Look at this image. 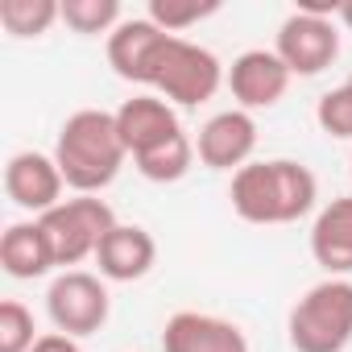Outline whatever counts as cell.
<instances>
[{"label": "cell", "instance_id": "obj_1", "mask_svg": "<svg viewBox=\"0 0 352 352\" xmlns=\"http://www.w3.org/2000/svg\"><path fill=\"white\" fill-rule=\"evenodd\" d=\"M228 199L245 224H294L315 208L319 183L302 162L270 157V162H249L232 174Z\"/></svg>", "mask_w": 352, "mask_h": 352}, {"label": "cell", "instance_id": "obj_2", "mask_svg": "<svg viewBox=\"0 0 352 352\" xmlns=\"http://www.w3.org/2000/svg\"><path fill=\"white\" fill-rule=\"evenodd\" d=\"M129 149L120 141L116 129V112H100V108H79L67 116V124L58 129L54 141V162L63 170L67 187H75L79 195H96L104 191L120 166H124Z\"/></svg>", "mask_w": 352, "mask_h": 352}, {"label": "cell", "instance_id": "obj_3", "mask_svg": "<svg viewBox=\"0 0 352 352\" xmlns=\"http://www.w3.org/2000/svg\"><path fill=\"white\" fill-rule=\"evenodd\" d=\"M294 352H344L352 344V282L327 278L311 286L286 319Z\"/></svg>", "mask_w": 352, "mask_h": 352}, {"label": "cell", "instance_id": "obj_4", "mask_svg": "<svg viewBox=\"0 0 352 352\" xmlns=\"http://www.w3.org/2000/svg\"><path fill=\"white\" fill-rule=\"evenodd\" d=\"M224 83V67L208 46H195L187 38H166V46L153 58L149 83L166 104H183V108H199L208 104Z\"/></svg>", "mask_w": 352, "mask_h": 352}, {"label": "cell", "instance_id": "obj_5", "mask_svg": "<svg viewBox=\"0 0 352 352\" xmlns=\"http://www.w3.org/2000/svg\"><path fill=\"white\" fill-rule=\"evenodd\" d=\"M46 245L54 253V265H79L83 257H96L104 236L116 228V216L104 199L96 195H79V199H63L54 212L38 216Z\"/></svg>", "mask_w": 352, "mask_h": 352}, {"label": "cell", "instance_id": "obj_6", "mask_svg": "<svg viewBox=\"0 0 352 352\" xmlns=\"http://www.w3.org/2000/svg\"><path fill=\"white\" fill-rule=\"evenodd\" d=\"M46 311H50V323L63 331V336H96L104 323H108V311H112V298H108V286L96 278V274H83V270H67L50 282L46 290Z\"/></svg>", "mask_w": 352, "mask_h": 352}, {"label": "cell", "instance_id": "obj_7", "mask_svg": "<svg viewBox=\"0 0 352 352\" xmlns=\"http://www.w3.org/2000/svg\"><path fill=\"white\" fill-rule=\"evenodd\" d=\"M274 54L286 63L290 75H302V79L327 71L340 54V34L331 25V13H311V9L290 13L278 30Z\"/></svg>", "mask_w": 352, "mask_h": 352}, {"label": "cell", "instance_id": "obj_8", "mask_svg": "<svg viewBox=\"0 0 352 352\" xmlns=\"http://www.w3.org/2000/svg\"><path fill=\"white\" fill-rule=\"evenodd\" d=\"M63 187H67V179H63V170L50 153L21 149L5 166V191L21 212H34V216L54 212L63 204Z\"/></svg>", "mask_w": 352, "mask_h": 352}, {"label": "cell", "instance_id": "obj_9", "mask_svg": "<svg viewBox=\"0 0 352 352\" xmlns=\"http://www.w3.org/2000/svg\"><path fill=\"white\" fill-rule=\"evenodd\" d=\"M290 71L286 63L274 54V50H245L241 58H232L228 67V91L232 100L245 108V112H257V108H274L286 87H290Z\"/></svg>", "mask_w": 352, "mask_h": 352}, {"label": "cell", "instance_id": "obj_10", "mask_svg": "<svg viewBox=\"0 0 352 352\" xmlns=\"http://www.w3.org/2000/svg\"><path fill=\"white\" fill-rule=\"evenodd\" d=\"M195 149H199V162L212 170H241V166H249V157L257 149V120L245 108L216 112L199 129Z\"/></svg>", "mask_w": 352, "mask_h": 352}, {"label": "cell", "instance_id": "obj_11", "mask_svg": "<svg viewBox=\"0 0 352 352\" xmlns=\"http://www.w3.org/2000/svg\"><path fill=\"white\" fill-rule=\"evenodd\" d=\"M162 352H249V340L232 319L179 311L162 327Z\"/></svg>", "mask_w": 352, "mask_h": 352}, {"label": "cell", "instance_id": "obj_12", "mask_svg": "<svg viewBox=\"0 0 352 352\" xmlns=\"http://www.w3.org/2000/svg\"><path fill=\"white\" fill-rule=\"evenodd\" d=\"M116 129H120V141L133 157L166 145L170 137H179L183 124H179V112L174 104H166L162 96H133L116 108Z\"/></svg>", "mask_w": 352, "mask_h": 352}, {"label": "cell", "instance_id": "obj_13", "mask_svg": "<svg viewBox=\"0 0 352 352\" xmlns=\"http://www.w3.org/2000/svg\"><path fill=\"white\" fill-rule=\"evenodd\" d=\"M166 30H157L149 17H133V21H120L112 34H108V63L120 79L129 83H149V71H153V58L157 50L166 46Z\"/></svg>", "mask_w": 352, "mask_h": 352}, {"label": "cell", "instance_id": "obj_14", "mask_svg": "<svg viewBox=\"0 0 352 352\" xmlns=\"http://www.w3.org/2000/svg\"><path fill=\"white\" fill-rule=\"evenodd\" d=\"M96 261H100V274H104L108 282H137V278H145V274L153 270V261H157V241H153L141 224H116V228L104 236Z\"/></svg>", "mask_w": 352, "mask_h": 352}, {"label": "cell", "instance_id": "obj_15", "mask_svg": "<svg viewBox=\"0 0 352 352\" xmlns=\"http://www.w3.org/2000/svg\"><path fill=\"white\" fill-rule=\"evenodd\" d=\"M311 257L331 278L352 274V195L331 199L311 224Z\"/></svg>", "mask_w": 352, "mask_h": 352}, {"label": "cell", "instance_id": "obj_16", "mask_svg": "<svg viewBox=\"0 0 352 352\" xmlns=\"http://www.w3.org/2000/svg\"><path fill=\"white\" fill-rule=\"evenodd\" d=\"M0 265H5L9 278H21V282H34V278L54 270V253H50L38 220L5 228V236H0Z\"/></svg>", "mask_w": 352, "mask_h": 352}, {"label": "cell", "instance_id": "obj_17", "mask_svg": "<svg viewBox=\"0 0 352 352\" xmlns=\"http://www.w3.org/2000/svg\"><path fill=\"white\" fill-rule=\"evenodd\" d=\"M133 162L141 170V179H149V183H179L183 174L191 170V162H195V145H191L187 133H179V137H170L166 145H157V149H149V153H141Z\"/></svg>", "mask_w": 352, "mask_h": 352}, {"label": "cell", "instance_id": "obj_18", "mask_svg": "<svg viewBox=\"0 0 352 352\" xmlns=\"http://www.w3.org/2000/svg\"><path fill=\"white\" fill-rule=\"evenodd\" d=\"M58 17V0H0V25L9 38H42Z\"/></svg>", "mask_w": 352, "mask_h": 352}, {"label": "cell", "instance_id": "obj_19", "mask_svg": "<svg viewBox=\"0 0 352 352\" xmlns=\"http://www.w3.org/2000/svg\"><path fill=\"white\" fill-rule=\"evenodd\" d=\"M63 21L75 34H108L120 25V0H63Z\"/></svg>", "mask_w": 352, "mask_h": 352}, {"label": "cell", "instance_id": "obj_20", "mask_svg": "<svg viewBox=\"0 0 352 352\" xmlns=\"http://www.w3.org/2000/svg\"><path fill=\"white\" fill-rule=\"evenodd\" d=\"M220 5L216 0H149V21L157 25V30H166V34H174L179 38L183 30H191L195 21H204V17H212Z\"/></svg>", "mask_w": 352, "mask_h": 352}, {"label": "cell", "instance_id": "obj_21", "mask_svg": "<svg viewBox=\"0 0 352 352\" xmlns=\"http://www.w3.org/2000/svg\"><path fill=\"white\" fill-rule=\"evenodd\" d=\"M34 344V311L17 298H5L0 302V352H30Z\"/></svg>", "mask_w": 352, "mask_h": 352}, {"label": "cell", "instance_id": "obj_22", "mask_svg": "<svg viewBox=\"0 0 352 352\" xmlns=\"http://www.w3.org/2000/svg\"><path fill=\"white\" fill-rule=\"evenodd\" d=\"M315 120L327 137H340V141H352V87L340 83L331 91L319 96L315 104Z\"/></svg>", "mask_w": 352, "mask_h": 352}, {"label": "cell", "instance_id": "obj_23", "mask_svg": "<svg viewBox=\"0 0 352 352\" xmlns=\"http://www.w3.org/2000/svg\"><path fill=\"white\" fill-rule=\"evenodd\" d=\"M30 352H83V348H79V340H75V336L46 331V336H38V344H34Z\"/></svg>", "mask_w": 352, "mask_h": 352}, {"label": "cell", "instance_id": "obj_24", "mask_svg": "<svg viewBox=\"0 0 352 352\" xmlns=\"http://www.w3.org/2000/svg\"><path fill=\"white\" fill-rule=\"evenodd\" d=\"M340 21L352 30V0H344V5H340Z\"/></svg>", "mask_w": 352, "mask_h": 352}, {"label": "cell", "instance_id": "obj_25", "mask_svg": "<svg viewBox=\"0 0 352 352\" xmlns=\"http://www.w3.org/2000/svg\"><path fill=\"white\" fill-rule=\"evenodd\" d=\"M348 87H352V75H348Z\"/></svg>", "mask_w": 352, "mask_h": 352}]
</instances>
